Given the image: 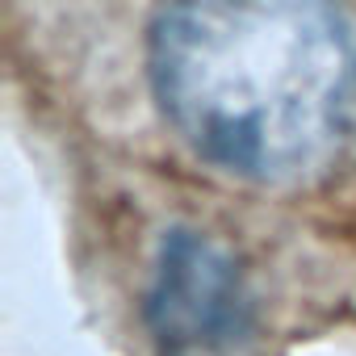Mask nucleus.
I'll return each mask as SVG.
<instances>
[{
  "label": "nucleus",
  "mask_w": 356,
  "mask_h": 356,
  "mask_svg": "<svg viewBox=\"0 0 356 356\" xmlns=\"http://www.w3.org/2000/svg\"><path fill=\"white\" fill-rule=\"evenodd\" d=\"M143 323L155 356H243L256 335V298L239 260L202 231H163Z\"/></svg>",
  "instance_id": "f03ea898"
},
{
  "label": "nucleus",
  "mask_w": 356,
  "mask_h": 356,
  "mask_svg": "<svg viewBox=\"0 0 356 356\" xmlns=\"http://www.w3.org/2000/svg\"><path fill=\"white\" fill-rule=\"evenodd\" d=\"M147 72L168 126L235 181H306L356 130V26L339 0H168Z\"/></svg>",
  "instance_id": "f257e3e1"
}]
</instances>
